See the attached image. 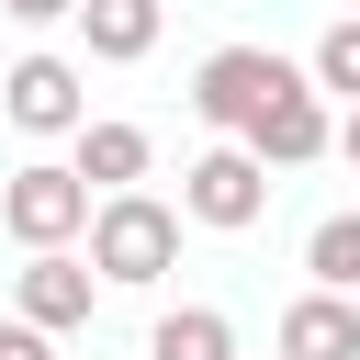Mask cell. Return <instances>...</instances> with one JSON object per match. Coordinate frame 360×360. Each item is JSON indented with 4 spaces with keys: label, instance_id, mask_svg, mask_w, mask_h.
<instances>
[{
    "label": "cell",
    "instance_id": "1",
    "mask_svg": "<svg viewBox=\"0 0 360 360\" xmlns=\"http://www.w3.org/2000/svg\"><path fill=\"white\" fill-rule=\"evenodd\" d=\"M79 236H90V281H112V292H146L180 270V214L158 191H101Z\"/></svg>",
    "mask_w": 360,
    "mask_h": 360
},
{
    "label": "cell",
    "instance_id": "2",
    "mask_svg": "<svg viewBox=\"0 0 360 360\" xmlns=\"http://www.w3.org/2000/svg\"><path fill=\"white\" fill-rule=\"evenodd\" d=\"M292 79H304V68H292V56H270V45H214V56L191 68V112L236 146V135H248V124H259Z\"/></svg>",
    "mask_w": 360,
    "mask_h": 360
},
{
    "label": "cell",
    "instance_id": "3",
    "mask_svg": "<svg viewBox=\"0 0 360 360\" xmlns=\"http://www.w3.org/2000/svg\"><path fill=\"white\" fill-rule=\"evenodd\" d=\"M0 225H11L22 259H34V248H68V236L90 225V180H79L68 158H34V169L0 180Z\"/></svg>",
    "mask_w": 360,
    "mask_h": 360
},
{
    "label": "cell",
    "instance_id": "4",
    "mask_svg": "<svg viewBox=\"0 0 360 360\" xmlns=\"http://www.w3.org/2000/svg\"><path fill=\"white\" fill-rule=\"evenodd\" d=\"M180 214L214 225V236H248V225L270 214V169H259L248 146H202V158L180 169Z\"/></svg>",
    "mask_w": 360,
    "mask_h": 360
},
{
    "label": "cell",
    "instance_id": "5",
    "mask_svg": "<svg viewBox=\"0 0 360 360\" xmlns=\"http://www.w3.org/2000/svg\"><path fill=\"white\" fill-rule=\"evenodd\" d=\"M90 304H101V281H90V259H68V248H34V259L11 270V315H22L34 338L90 326Z\"/></svg>",
    "mask_w": 360,
    "mask_h": 360
},
{
    "label": "cell",
    "instance_id": "6",
    "mask_svg": "<svg viewBox=\"0 0 360 360\" xmlns=\"http://www.w3.org/2000/svg\"><path fill=\"white\" fill-rule=\"evenodd\" d=\"M0 112H11L22 135H79V124H90V90H79L68 56H22V68L0 79Z\"/></svg>",
    "mask_w": 360,
    "mask_h": 360
},
{
    "label": "cell",
    "instance_id": "7",
    "mask_svg": "<svg viewBox=\"0 0 360 360\" xmlns=\"http://www.w3.org/2000/svg\"><path fill=\"white\" fill-rule=\"evenodd\" d=\"M326 135H338V124H326L315 79H292V90H281V101H270V112H259V124H248L236 146H248L259 169H315V158H326Z\"/></svg>",
    "mask_w": 360,
    "mask_h": 360
},
{
    "label": "cell",
    "instance_id": "8",
    "mask_svg": "<svg viewBox=\"0 0 360 360\" xmlns=\"http://www.w3.org/2000/svg\"><path fill=\"white\" fill-rule=\"evenodd\" d=\"M281 360H360V292H292L281 304Z\"/></svg>",
    "mask_w": 360,
    "mask_h": 360
},
{
    "label": "cell",
    "instance_id": "9",
    "mask_svg": "<svg viewBox=\"0 0 360 360\" xmlns=\"http://www.w3.org/2000/svg\"><path fill=\"white\" fill-rule=\"evenodd\" d=\"M68 146H79L68 169L90 180V202H101V191H135V180H146V158H158V146H146V124H79Z\"/></svg>",
    "mask_w": 360,
    "mask_h": 360
},
{
    "label": "cell",
    "instance_id": "10",
    "mask_svg": "<svg viewBox=\"0 0 360 360\" xmlns=\"http://www.w3.org/2000/svg\"><path fill=\"white\" fill-rule=\"evenodd\" d=\"M68 22L90 34V56H101V68H135V56L158 45V0H79Z\"/></svg>",
    "mask_w": 360,
    "mask_h": 360
},
{
    "label": "cell",
    "instance_id": "11",
    "mask_svg": "<svg viewBox=\"0 0 360 360\" xmlns=\"http://www.w3.org/2000/svg\"><path fill=\"white\" fill-rule=\"evenodd\" d=\"M146 360H236V326H225L214 304H180V315L146 326Z\"/></svg>",
    "mask_w": 360,
    "mask_h": 360
},
{
    "label": "cell",
    "instance_id": "12",
    "mask_svg": "<svg viewBox=\"0 0 360 360\" xmlns=\"http://www.w3.org/2000/svg\"><path fill=\"white\" fill-rule=\"evenodd\" d=\"M304 270H315V292H360V202L304 236Z\"/></svg>",
    "mask_w": 360,
    "mask_h": 360
},
{
    "label": "cell",
    "instance_id": "13",
    "mask_svg": "<svg viewBox=\"0 0 360 360\" xmlns=\"http://www.w3.org/2000/svg\"><path fill=\"white\" fill-rule=\"evenodd\" d=\"M304 79H315V101H360V11L315 34V56H304Z\"/></svg>",
    "mask_w": 360,
    "mask_h": 360
},
{
    "label": "cell",
    "instance_id": "14",
    "mask_svg": "<svg viewBox=\"0 0 360 360\" xmlns=\"http://www.w3.org/2000/svg\"><path fill=\"white\" fill-rule=\"evenodd\" d=\"M0 360H56V349H45V338H34L22 315H11V326H0Z\"/></svg>",
    "mask_w": 360,
    "mask_h": 360
},
{
    "label": "cell",
    "instance_id": "15",
    "mask_svg": "<svg viewBox=\"0 0 360 360\" xmlns=\"http://www.w3.org/2000/svg\"><path fill=\"white\" fill-rule=\"evenodd\" d=\"M0 11H11V22H68L79 0H0Z\"/></svg>",
    "mask_w": 360,
    "mask_h": 360
},
{
    "label": "cell",
    "instance_id": "16",
    "mask_svg": "<svg viewBox=\"0 0 360 360\" xmlns=\"http://www.w3.org/2000/svg\"><path fill=\"white\" fill-rule=\"evenodd\" d=\"M326 146H338V158H349V169H360V101H349V124H338V135H326Z\"/></svg>",
    "mask_w": 360,
    "mask_h": 360
}]
</instances>
